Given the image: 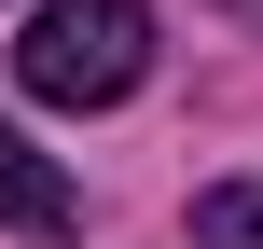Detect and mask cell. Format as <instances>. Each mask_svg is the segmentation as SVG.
<instances>
[{"label": "cell", "instance_id": "6da1fadb", "mask_svg": "<svg viewBox=\"0 0 263 249\" xmlns=\"http://www.w3.org/2000/svg\"><path fill=\"white\" fill-rule=\"evenodd\" d=\"M139 69H153V14L139 0H42L28 42H14V83L42 111H111V97H139Z\"/></svg>", "mask_w": 263, "mask_h": 249}, {"label": "cell", "instance_id": "7a4b0ae2", "mask_svg": "<svg viewBox=\"0 0 263 249\" xmlns=\"http://www.w3.org/2000/svg\"><path fill=\"white\" fill-rule=\"evenodd\" d=\"M0 222H14V236H69V180H55V152H28L14 125H0Z\"/></svg>", "mask_w": 263, "mask_h": 249}, {"label": "cell", "instance_id": "3957f363", "mask_svg": "<svg viewBox=\"0 0 263 249\" xmlns=\"http://www.w3.org/2000/svg\"><path fill=\"white\" fill-rule=\"evenodd\" d=\"M194 236L208 249H263V180H222V194L194 208Z\"/></svg>", "mask_w": 263, "mask_h": 249}]
</instances>
